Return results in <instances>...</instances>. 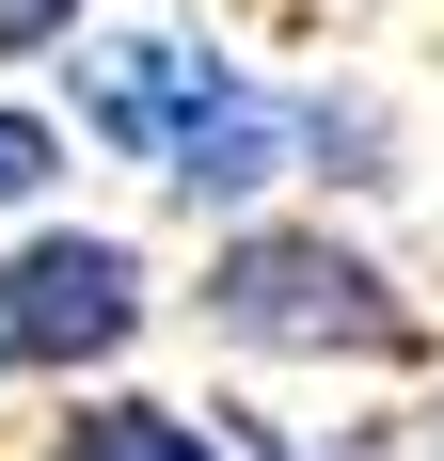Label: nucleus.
<instances>
[{
	"instance_id": "f257e3e1",
	"label": "nucleus",
	"mask_w": 444,
	"mask_h": 461,
	"mask_svg": "<svg viewBox=\"0 0 444 461\" xmlns=\"http://www.w3.org/2000/svg\"><path fill=\"white\" fill-rule=\"evenodd\" d=\"M80 128L111 143V159H143L175 207H254L270 176H302V112H286L254 64H222L191 16L95 48L80 64Z\"/></svg>"
},
{
	"instance_id": "f03ea898",
	"label": "nucleus",
	"mask_w": 444,
	"mask_h": 461,
	"mask_svg": "<svg viewBox=\"0 0 444 461\" xmlns=\"http://www.w3.org/2000/svg\"><path fill=\"white\" fill-rule=\"evenodd\" d=\"M207 334L238 350H302V366H413L429 319H413V286L333 223H222L207 255Z\"/></svg>"
},
{
	"instance_id": "7ed1b4c3",
	"label": "nucleus",
	"mask_w": 444,
	"mask_h": 461,
	"mask_svg": "<svg viewBox=\"0 0 444 461\" xmlns=\"http://www.w3.org/2000/svg\"><path fill=\"white\" fill-rule=\"evenodd\" d=\"M143 334V255L111 223H32L0 255V382H80Z\"/></svg>"
},
{
	"instance_id": "20e7f679",
	"label": "nucleus",
	"mask_w": 444,
	"mask_h": 461,
	"mask_svg": "<svg viewBox=\"0 0 444 461\" xmlns=\"http://www.w3.org/2000/svg\"><path fill=\"white\" fill-rule=\"evenodd\" d=\"M48 461H222L175 398H80V414L48 429Z\"/></svg>"
},
{
	"instance_id": "39448f33",
	"label": "nucleus",
	"mask_w": 444,
	"mask_h": 461,
	"mask_svg": "<svg viewBox=\"0 0 444 461\" xmlns=\"http://www.w3.org/2000/svg\"><path fill=\"white\" fill-rule=\"evenodd\" d=\"M286 112H302V176H333V191H381L397 176V128H381V95H286Z\"/></svg>"
},
{
	"instance_id": "423d86ee",
	"label": "nucleus",
	"mask_w": 444,
	"mask_h": 461,
	"mask_svg": "<svg viewBox=\"0 0 444 461\" xmlns=\"http://www.w3.org/2000/svg\"><path fill=\"white\" fill-rule=\"evenodd\" d=\"M48 176H64V128H48V112H16V95H0V207H32Z\"/></svg>"
},
{
	"instance_id": "0eeeda50",
	"label": "nucleus",
	"mask_w": 444,
	"mask_h": 461,
	"mask_svg": "<svg viewBox=\"0 0 444 461\" xmlns=\"http://www.w3.org/2000/svg\"><path fill=\"white\" fill-rule=\"evenodd\" d=\"M32 48H80V0H0V64H32Z\"/></svg>"
}]
</instances>
